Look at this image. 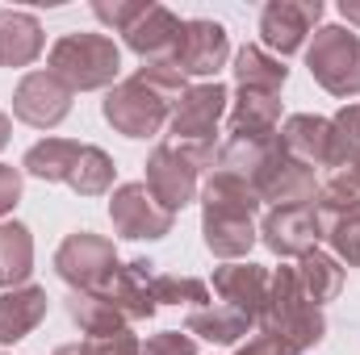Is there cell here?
Returning a JSON list of instances; mask_svg holds the SVG:
<instances>
[{
    "label": "cell",
    "instance_id": "ffe728a7",
    "mask_svg": "<svg viewBox=\"0 0 360 355\" xmlns=\"http://www.w3.org/2000/svg\"><path fill=\"white\" fill-rule=\"evenodd\" d=\"M276 121H281V100L272 92H248L239 88V100L231 109V138H272L276 134Z\"/></svg>",
    "mask_w": 360,
    "mask_h": 355
},
{
    "label": "cell",
    "instance_id": "4316f807",
    "mask_svg": "<svg viewBox=\"0 0 360 355\" xmlns=\"http://www.w3.org/2000/svg\"><path fill=\"white\" fill-rule=\"evenodd\" d=\"M297 272V284H302V293L314 301V305H323V301H331L340 288H344V267L335 264L327 251H306L302 255V264L293 267Z\"/></svg>",
    "mask_w": 360,
    "mask_h": 355
},
{
    "label": "cell",
    "instance_id": "f546056e",
    "mask_svg": "<svg viewBox=\"0 0 360 355\" xmlns=\"http://www.w3.org/2000/svg\"><path fill=\"white\" fill-rule=\"evenodd\" d=\"M340 134V172H360V105H348L335 117Z\"/></svg>",
    "mask_w": 360,
    "mask_h": 355
},
{
    "label": "cell",
    "instance_id": "8992f818",
    "mask_svg": "<svg viewBox=\"0 0 360 355\" xmlns=\"http://www.w3.org/2000/svg\"><path fill=\"white\" fill-rule=\"evenodd\" d=\"M310 76L331 92V96H356L360 92V34L327 25L314 34L306 51Z\"/></svg>",
    "mask_w": 360,
    "mask_h": 355
},
{
    "label": "cell",
    "instance_id": "9a60e30c",
    "mask_svg": "<svg viewBox=\"0 0 360 355\" xmlns=\"http://www.w3.org/2000/svg\"><path fill=\"white\" fill-rule=\"evenodd\" d=\"M180 25L184 21L172 8H164V4H139L134 21L122 34H126V46L134 55H143L147 63H172V51H176V42H180Z\"/></svg>",
    "mask_w": 360,
    "mask_h": 355
},
{
    "label": "cell",
    "instance_id": "2e32d148",
    "mask_svg": "<svg viewBox=\"0 0 360 355\" xmlns=\"http://www.w3.org/2000/svg\"><path fill=\"white\" fill-rule=\"evenodd\" d=\"M281 147L293 159H302L306 168H335L340 172V134H335V121H327V117H310V113L289 117Z\"/></svg>",
    "mask_w": 360,
    "mask_h": 355
},
{
    "label": "cell",
    "instance_id": "44dd1931",
    "mask_svg": "<svg viewBox=\"0 0 360 355\" xmlns=\"http://www.w3.org/2000/svg\"><path fill=\"white\" fill-rule=\"evenodd\" d=\"M68 314H72V322L84 335H92V339H109V335H122L126 330V318L117 314V305L105 293H96V288H76L68 297Z\"/></svg>",
    "mask_w": 360,
    "mask_h": 355
},
{
    "label": "cell",
    "instance_id": "e0dca14e",
    "mask_svg": "<svg viewBox=\"0 0 360 355\" xmlns=\"http://www.w3.org/2000/svg\"><path fill=\"white\" fill-rule=\"evenodd\" d=\"M214 293L222 297V305L239 309L248 322H260L264 318V305H269V284L272 276L256 264H226L214 272Z\"/></svg>",
    "mask_w": 360,
    "mask_h": 355
},
{
    "label": "cell",
    "instance_id": "ba28073f",
    "mask_svg": "<svg viewBox=\"0 0 360 355\" xmlns=\"http://www.w3.org/2000/svg\"><path fill=\"white\" fill-rule=\"evenodd\" d=\"M55 272L72 284V293L76 288H101L117 272V251L109 239H101L92 230H76L55 251Z\"/></svg>",
    "mask_w": 360,
    "mask_h": 355
},
{
    "label": "cell",
    "instance_id": "4fadbf2b",
    "mask_svg": "<svg viewBox=\"0 0 360 355\" xmlns=\"http://www.w3.org/2000/svg\"><path fill=\"white\" fill-rule=\"evenodd\" d=\"M226 55H231L226 29L218 21L197 17V21H184L180 25V42H176V51H172V67H176L180 76H214V72H222Z\"/></svg>",
    "mask_w": 360,
    "mask_h": 355
},
{
    "label": "cell",
    "instance_id": "cb8c5ba5",
    "mask_svg": "<svg viewBox=\"0 0 360 355\" xmlns=\"http://www.w3.org/2000/svg\"><path fill=\"white\" fill-rule=\"evenodd\" d=\"M184 326H188V335H201L205 343L231 347V343H239V339L248 335V326H252V322H248L239 309H231V305H222V301H210V305L188 309Z\"/></svg>",
    "mask_w": 360,
    "mask_h": 355
},
{
    "label": "cell",
    "instance_id": "603a6c76",
    "mask_svg": "<svg viewBox=\"0 0 360 355\" xmlns=\"http://www.w3.org/2000/svg\"><path fill=\"white\" fill-rule=\"evenodd\" d=\"M80 142H72V138H46V142H34L30 151H25V159H21V168L30 172V176L46 180V184H68L72 172H76V163H80Z\"/></svg>",
    "mask_w": 360,
    "mask_h": 355
},
{
    "label": "cell",
    "instance_id": "30bf717a",
    "mask_svg": "<svg viewBox=\"0 0 360 355\" xmlns=\"http://www.w3.org/2000/svg\"><path fill=\"white\" fill-rule=\"evenodd\" d=\"M197 172H201V163H197L188 151L164 142V147H155L143 184L151 188V196H155L168 213H176V209H184V205L193 201V192H197Z\"/></svg>",
    "mask_w": 360,
    "mask_h": 355
},
{
    "label": "cell",
    "instance_id": "7a4b0ae2",
    "mask_svg": "<svg viewBox=\"0 0 360 355\" xmlns=\"http://www.w3.org/2000/svg\"><path fill=\"white\" fill-rule=\"evenodd\" d=\"M205 247L222 260H239L252 251L256 243V226H252V213L260 209V192L235 172H214L205 180Z\"/></svg>",
    "mask_w": 360,
    "mask_h": 355
},
{
    "label": "cell",
    "instance_id": "484cf974",
    "mask_svg": "<svg viewBox=\"0 0 360 355\" xmlns=\"http://www.w3.org/2000/svg\"><path fill=\"white\" fill-rule=\"evenodd\" d=\"M285 63L281 59H272L264 46H243L239 51V59H235V80H239V88L248 92H276L285 88Z\"/></svg>",
    "mask_w": 360,
    "mask_h": 355
},
{
    "label": "cell",
    "instance_id": "ac0fdd59",
    "mask_svg": "<svg viewBox=\"0 0 360 355\" xmlns=\"http://www.w3.org/2000/svg\"><path fill=\"white\" fill-rule=\"evenodd\" d=\"M264 243H269V251L276 255H306V251H314V243H319V217H314V205H276L269 217H264Z\"/></svg>",
    "mask_w": 360,
    "mask_h": 355
},
{
    "label": "cell",
    "instance_id": "d4e9b609",
    "mask_svg": "<svg viewBox=\"0 0 360 355\" xmlns=\"http://www.w3.org/2000/svg\"><path fill=\"white\" fill-rule=\"evenodd\" d=\"M34 272V239L21 222H0V280L4 288H21Z\"/></svg>",
    "mask_w": 360,
    "mask_h": 355
},
{
    "label": "cell",
    "instance_id": "83f0119b",
    "mask_svg": "<svg viewBox=\"0 0 360 355\" xmlns=\"http://www.w3.org/2000/svg\"><path fill=\"white\" fill-rule=\"evenodd\" d=\"M151 293H155V305H210V284L205 280H193V276H168V272H155L151 276Z\"/></svg>",
    "mask_w": 360,
    "mask_h": 355
},
{
    "label": "cell",
    "instance_id": "6da1fadb",
    "mask_svg": "<svg viewBox=\"0 0 360 355\" xmlns=\"http://www.w3.org/2000/svg\"><path fill=\"white\" fill-rule=\"evenodd\" d=\"M184 88L188 84L172 63H143L139 76H130L126 84H117L105 96V121L122 130L126 138H151L168 121Z\"/></svg>",
    "mask_w": 360,
    "mask_h": 355
},
{
    "label": "cell",
    "instance_id": "1f68e13d",
    "mask_svg": "<svg viewBox=\"0 0 360 355\" xmlns=\"http://www.w3.org/2000/svg\"><path fill=\"white\" fill-rule=\"evenodd\" d=\"M235 355H297V351H293L285 339H276L272 330H260V335H256L248 347H239Z\"/></svg>",
    "mask_w": 360,
    "mask_h": 355
},
{
    "label": "cell",
    "instance_id": "9c48e42d",
    "mask_svg": "<svg viewBox=\"0 0 360 355\" xmlns=\"http://www.w3.org/2000/svg\"><path fill=\"white\" fill-rule=\"evenodd\" d=\"M252 188L260 192V201H276V205H314L319 196V180L314 168H306L302 159H293L281 142L264 155V163L256 168Z\"/></svg>",
    "mask_w": 360,
    "mask_h": 355
},
{
    "label": "cell",
    "instance_id": "8d00e7d4",
    "mask_svg": "<svg viewBox=\"0 0 360 355\" xmlns=\"http://www.w3.org/2000/svg\"><path fill=\"white\" fill-rule=\"evenodd\" d=\"M0 288H4V280H0Z\"/></svg>",
    "mask_w": 360,
    "mask_h": 355
},
{
    "label": "cell",
    "instance_id": "277c9868",
    "mask_svg": "<svg viewBox=\"0 0 360 355\" xmlns=\"http://www.w3.org/2000/svg\"><path fill=\"white\" fill-rule=\"evenodd\" d=\"M51 72L72 92L105 88V84L117 80L122 55H117L113 38H105V34H63L51 46Z\"/></svg>",
    "mask_w": 360,
    "mask_h": 355
},
{
    "label": "cell",
    "instance_id": "52a82bcc",
    "mask_svg": "<svg viewBox=\"0 0 360 355\" xmlns=\"http://www.w3.org/2000/svg\"><path fill=\"white\" fill-rule=\"evenodd\" d=\"M314 217H319V239H327L348 264H360V188L344 172H335L327 188H319Z\"/></svg>",
    "mask_w": 360,
    "mask_h": 355
},
{
    "label": "cell",
    "instance_id": "7c38bea8",
    "mask_svg": "<svg viewBox=\"0 0 360 355\" xmlns=\"http://www.w3.org/2000/svg\"><path fill=\"white\" fill-rule=\"evenodd\" d=\"M13 113H17L25 126L51 130V126H59V121L72 113V88H68L51 67H46V72H30V76L17 84Z\"/></svg>",
    "mask_w": 360,
    "mask_h": 355
},
{
    "label": "cell",
    "instance_id": "d6a6232c",
    "mask_svg": "<svg viewBox=\"0 0 360 355\" xmlns=\"http://www.w3.org/2000/svg\"><path fill=\"white\" fill-rule=\"evenodd\" d=\"M17 196H21V172L0 163V217L17 205Z\"/></svg>",
    "mask_w": 360,
    "mask_h": 355
},
{
    "label": "cell",
    "instance_id": "d590c367",
    "mask_svg": "<svg viewBox=\"0 0 360 355\" xmlns=\"http://www.w3.org/2000/svg\"><path fill=\"white\" fill-rule=\"evenodd\" d=\"M344 176H348V180H352V184L360 188V172H344Z\"/></svg>",
    "mask_w": 360,
    "mask_h": 355
},
{
    "label": "cell",
    "instance_id": "7402d4cb",
    "mask_svg": "<svg viewBox=\"0 0 360 355\" xmlns=\"http://www.w3.org/2000/svg\"><path fill=\"white\" fill-rule=\"evenodd\" d=\"M42 55V29L30 13H13L0 8V63L8 67H25Z\"/></svg>",
    "mask_w": 360,
    "mask_h": 355
},
{
    "label": "cell",
    "instance_id": "5b68a950",
    "mask_svg": "<svg viewBox=\"0 0 360 355\" xmlns=\"http://www.w3.org/2000/svg\"><path fill=\"white\" fill-rule=\"evenodd\" d=\"M226 100L231 92L222 84H197V88H184L176 105H172V147L188 151L201 168L214 159V134H218V121L226 113Z\"/></svg>",
    "mask_w": 360,
    "mask_h": 355
},
{
    "label": "cell",
    "instance_id": "d6986e66",
    "mask_svg": "<svg viewBox=\"0 0 360 355\" xmlns=\"http://www.w3.org/2000/svg\"><path fill=\"white\" fill-rule=\"evenodd\" d=\"M42 318H46V293L38 284H21V288L0 293V343L25 339Z\"/></svg>",
    "mask_w": 360,
    "mask_h": 355
},
{
    "label": "cell",
    "instance_id": "e575fe53",
    "mask_svg": "<svg viewBox=\"0 0 360 355\" xmlns=\"http://www.w3.org/2000/svg\"><path fill=\"white\" fill-rule=\"evenodd\" d=\"M4 142H8V117L0 113V147H4Z\"/></svg>",
    "mask_w": 360,
    "mask_h": 355
},
{
    "label": "cell",
    "instance_id": "836d02e7",
    "mask_svg": "<svg viewBox=\"0 0 360 355\" xmlns=\"http://www.w3.org/2000/svg\"><path fill=\"white\" fill-rule=\"evenodd\" d=\"M340 13H344V21H348V25H356V29H360V4H356V0H344V4H340Z\"/></svg>",
    "mask_w": 360,
    "mask_h": 355
},
{
    "label": "cell",
    "instance_id": "4dcf8cb0",
    "mask_svg": "<svg viewBox=\"0 0 360 355\" xmlns=\"http://www.w3.org/2000/svg\"><path fill=\"white\" fill-rule=\"evenodd\" d=\"M143 355H197V343L180 330H164V335L143 343Z\"/></svg>",
    "mask_w": 360,
    "mask_h": 355
},
{
    "label": "cell",
    "instance_id": "5bb4252c",
    "mask_svg": "<svg viewBox=\"0 0 360 355\" xmlns=\"http://www.w3.org/2000/svg\"><path fill=\"white\" fill-rule=\"evenodd\" d=\"M319 17H323V4L319 0H272V4H264V13H260L264 46L276 51V55L302 51V42L319 25Z\"/></svg>",
    "mask_w": 360,
    "mask_h": 355
},
{
    "label": "cell",
    "instance_id": "8fae6325",
    "mask_svg": "<svg viewBox=\"0 0 360 355\" xmlns=\"http://www.w3.org/2000/svg\"><path fill=\"white\" fill-rule=\"evenodd\" d=\"M109 217H113V226H117L122 239H164L172 230L176 213H168L151 196L147 184H122L113 192V201H109Z\"/></svg>",
    "mask_w": 360,
    "mask_h": 355
},
{
    "label": "cell",
    "instance_id": "f1b7e54d",
    "mask_svg": "<svg viewBox=\"0 0 360 355\" xmlns=\"http://www.w3.org/2000/svg\"><path fill=\"white\" fill-rule=\"evenodd\" d=\"M80 196H101L109 184H113V159L101 151V147H84L80 151V163H76V172L68 180Z\"/></svg>",
    "mask_w": 360,
    "mask_h": 355
},
{
    "label": "cell",
    "instance_id": "3957f363",
    "mask_svg": "<svg viewBox=\"0 0 360 355\" xmlns=\"http://www.w3.org/2000/svg\"><path fill=\"white\" fill-rule=\"evenodd\" d=\"M260 330H272L276 339H285L297 355L306 351V347H314V343L327 335V318H323V309L302 293L293 267H276V272H272L269 305H264Z\"/></svg>",
    "mask_w": 360,
    "mask_h": 355
}]
</instances>
